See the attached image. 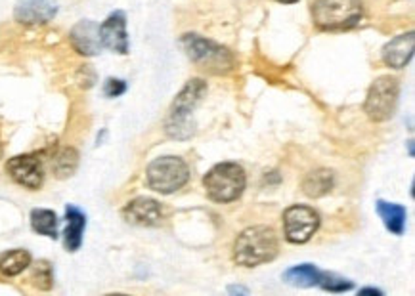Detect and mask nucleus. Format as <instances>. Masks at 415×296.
I'll return each instance as SVG.
<instances>
[{
  "label": "nucleus",
  "instance_id": "bb28decb",
  "mask_svg": "<svg viewBox=\"0 0 415 296\" xmlns=\"http://www.w3.org/2000/svg\"><path fill=\"white\" fill-rule=\"evenodd\" d=\"M278 2H281V4H293L296 0H278Z\"/></svg>",
  "mask_w": 415,
  "mask_h": 296
},
{
  "label": "nucleus",
  "instance_id": "6ab92c4d",
  "mask_svg": "<svg viewBox=\"0 0 415 296\" xmlns=\"http://www.w3.org/2000/svg\"><path fill=\"white\" fill-rule=\"evenodd\" d=\"M31 266V255L24 249L10 250L0 256V273L6 277H14Z\"/></svg>",
  "mask_w": 415,
  "mask_h": 296
},
{
  "label": "nucleus",
  "instance_id": "ddd939ff",
  "mask_svg": "<svg viewBox=\"0 0 415 296\" xmlns=\"http://www.w3.org/2000/svg\"><path fill=\"white\" fill-rule=\"evenodd\" d=\"M69 41L73 48L83 56H96L104 48L100 41V25H96L90 19H83L73 27L69 33Z\"/></svg>",
  "mask_w": 415,
  "mask_h": 296
},
{
  "label": "nucleus",
  "instance_id": "20e7f679",
  "mask_svg": "<svg viewBox=\"0 0 415 296\" xmlns=\"http://www.w3.org/2000/svg\"><path fill=\"white\" fill-rule=\"evenodd\" d=\"M362 14V0H314L312 4V18L321 31L352 29Z\"/></svg>",
  "mask_w": 415,
  "mask_h": 296
},
{
  "label": "nucleus",
  "instance_id": "393cba45",
  "mask_svg": "<svg viewBox=\"0 0 415 296\" xmlns=\"http://www.w3.org/2000/svg\"><path fill=\"white\" fill-rule=\"evenodd\" d=\"M360 295H381V290H377V289H362V290H360Z\"/></svg>",
  "mask_w": 415,
  "mask_h": 296
},
{
  "label": "nucleus",
  "instance_id": "7ed1b4c3",
  "mask_svg": "<svg viewBox=\"0 0 415 296\" xmlns=\"http://www.w3.org/2000/svg\"><path fill=\"white\" fill-rule=\"evenodd\" d=\"M180 44L184 48L186 56L203 71L213 73V75H226L236 66V59L228 48L220 46L205 36L188 33L180 39Z\"/></svg>",
  "mask_w": 415,
  "mask_h": 296
},
{
  "label": "nucleus",
  "instance_id": "f257e3e1",
  "mask_svg": "<svg viewBox=\"0 0 415 296\" xmlns=\"http://www.w3.org/2000/svg\"><path fill=\"white\" fill-rule=\"evenodd\" d=\"M278 255V237L272 228L253 225L237 235L234 243V260L239 266L255 267L274 260Z\"/></svg>",
  "mask_w": 415,
  "mask_h": 296
},
{
  "label": "nucleus",
  "instance_id": "0eeeda50",
  "mask_svg": "<svg viewBox=\"0 0 415 296\" xmlns=\"http://www.w3.org/2000/svg\"><path fill=\"white\" fill-rule=\"evenodd\" d=\"M400 86L394 77H379L368 90L364 111L375 123H385L394 115Z\"/></svg>",
  "mask_w": 415,
  "mask_h": 296
},
{
  "label": "nucleus",
  "instance_id": "2eb2a0df",
  "mask_svg": "<svg viewBox=\"0 0 415 296\" xmlns=\"http://www.w3.org/2000/svg\"><path fill=\"white\" fill-rule=\"evenodd\" d=\"M66 231H64V245L69 252H75V250L81 247L83 243V231L84 225H86V218L84 214L79 210L77 207H67L66 210Z\"/></svg>",
  "mask_w": 415,
  "mask_h": 296
},
{
  "label": "nucleus",
  "instance_id": "a878e982",
  "mask_svg": "<svg viewBox=\"0 0 415 296\" xmlns=\"http://www.w3.org/2000/svg\"><path fill=\"white\" fill-rule=\"evenodd\" d=\"M230 292H244V295H245L247 290H245V289H237V287H230Z\"/></svg>",
  "mask_w": 415,
  "mask_h": 296
},
{
  "label": "nucleus",
  "instance_id": "f03ea898",
  "mask_svg": "<svg viewBox=\"0 0 415 296\" xmlns=\"http://www.w3.org/2000/svg\"><path fill=\"white\" fill-rule=\"evenodd\" d=\"M207 94V84L201 78H191L188 81L184 88L180 90L176 100L172 103L171 111L166 115L165 132L174 140H188L194 134V125H191L190 115L196 111Z\"/></svg>",
  "mask_w": 415,
  "mask_h": 296
},
{
  "label": "nucleus",
  "instance_id": "9b49d317",
  "mask_svg": "<svg viewBox=\"0 0 415 296\" xmlns=\"http://www.w3.org/2000/svg\"><path fill=\"white\" fill-rule=\"evenodd\" d=\"M58 14V0H19L14 16L19 24L41 25L52 21Z\"/></svg>",
  "mask_w": 415,
  "mask_h": 296
},
{
  "label": "nucleus",
  "instance_id": "6e6552de",
  "mask_svg": "<svg viewBox=\"0 0 415 296\" xmlns=\"http://www.w3.org/2000/svg\"><path fill=\"white\" fill-rule=\"evenodd\" d=\"M318 228H320V216L314 208L293 205L284 213V233L289 243H306L312 239Z\"/></svg>",
  "mask_w": 415,
  "mask_h": 296
},
{
  "label": "nucleus",
  "instance_id": "a211bd4d",
  "mask_svg": "<svg viewBox=\"0 0 415 296\" xmlns=\"http://www.w3.org/2000/svg\"><path fill=\"white\" fill-rule=\"evenodd\" d=\"M324 272H320L318 267L312 264H303V266H295L287 270L284 279L293 287H316L320 285Z\"/></svg>",
  "mask_w": 415,
  "mask_h": 296
},
{
  "label": "nucleus",
  "instance_id": "9d476101",
  "mask_svg": "<svg viewBox=\"0 0 415 296\" xmlns=\"http://www.w3.org/2000/svg\"><path fill=\"white\" fill-rule=\"evenodd\" d=\"M123 218L132 225H142V228H151L159 225L163 220V208L155 199L149 197H138L123 208Z\"/></svg>",
  "mask_w": 415,
  "mask_h": 296
},
{
  "label": "nucleus",
  "instance_id": "f3484780",
  "mask_svg": "<svg viewBox=\"0 0 415 296\" xmlns=\"http://www.w3.org/2000/svg\"><path fill=\"white\" fill-rule=\"evenodd\" d=\"M377 213H379L383 224L386 230L392 231L394 235H402L406 228V208L396 203L377 201Z\"/></svg>",
  "mask_w": 415,
  "mask_h": 296
},
{
  "label": "nucleus",
  "instance_id": "423d86ee",
  "mask_svg": "<svg viewBox=\"0 0 415 296\" xmlns=\"http://www.w3.org/2000/svg\"><path fill=\"white\" fill-rule=\"evenodd\" d=\"M146 176H148V185L151 190L161 195H171L188 184L190 168L184 159L166 155V157H159L149 163Z\"/></svg>",
  "mask_w": 415,
  "mask_h": 296
},
{
  "label": "nucleus",
  "instance_id": "5701e85b",
  "mask_svg": "<svg viewBox=\"0 0 415 296\" xmlns=\"http://www.w3.org/2000/svg\"><path fill=\"white\" fill-rule=\"evenodd\" d=\"M33 279L39 289H50L52 287V272H50V264L46 262H39L35 266V273H33Z\"/></svg>",
  "mask_w": 415,
  "mask_h": 296
},
{
  "label": "nucleus",
  "instance_id": "b1692460",
  "mask_svg": "<svg viewBox=\"0 0 415 296\" xmlns=\"http://www.w3.org/2000/svg\"><path fill=\"white\" fill-rule=\"evenodd\" d=\"M125 90H126L125 81H121V78H107L104 92H106V96H109V98H117V96L125 94Z\"/></svg>",
  "mask_w": 415,
  "mask_h": 296
},
{
  "label": "nucleus",
  "instance_id": "dca6fc26",
  "mask_svg": "<svg viewBox=\"0 0 415 296\" xmlns=\"http://www.w3.org/2000/svg\"><path fill=\"white\" fill-rule=\"evenodd\" d=\"M335 184V174L327 168H316V170L309 172L303 180V191L309 197H324L333 190Z\"/></svg>",
  "mask_w": 415,
  "mask_h": 296
},
{
  "label": "nucleus",
  "instance_id": "f8f14e48",
  "mask_svg": "<svg viewBox=\"0 0 415 296\" xmlns=\"http://www.w3.org/2000/svg\"><path fill=\"white\" fill-rule=\"evenodd\" d=\"M101 46L109 48L115 53L129 52V35H126V16L123 12H113L100 25Z\"/></svg>",
  "mask_w": 415,
  "mask_h": 296
},
{
  "label": "nucleus",
  "instance_id": "412c9836",
  "mask_svg": "<svg viewBox=\"0 0 415 296\" xmlns=\"http://www.w3.org/2000/svg\"><path fill=\"white\" fill-rule=\"evenodd\" d=\"M79 166V153L73 148L59 149L52 159V170L56 178H69Z\"/></svg>",
  "mask_w": 415,
  "mask_h": 296
},
{
  "label": "nucleus",
  "instance_id": "4be33fe9",
  "mask_svg": "<svg viewBox=\"0 0 415 296\" xmlns=\"http://www.w3.org/2000/svg\"><path fill=\"white\" fill-rule=\"evenodd\" d=\"M320 287L329 292H344V290L352 289V281L344 277H339L335 273H324V277L320 281Z\"/></svg>",
  "mask_w": 415,
  "mask_h": 296
},
{
  "label": "nucleus",
  "instance_id": "aec40b11",
  "mask_svg": "<svg viewBox=\"0 0 415 296\" xmlns=\"http://www.w3.org/2000/svg\"><path fill=\"white\" fill-rule=\"evenodd\" d=\"M31 228L41 235L56 239L58 237V216L46 208H35L31 213Z\"/></svg>",
  "mask_w": 415,
  "mask_h": 296
},
{
  "label": "nucleus",
  "instance_id": "cd10ccee",
  "mask_svg": "<svg viewBox=\"0 0 415 296\" xmlns=\"http://www.w3.org/2000/svg\"><path fill=\"white\" fill-rule=\"evenodd\" d=\"M0 155H2V148H0Z\"/></svg>",
  "mask_w": 415,
  "mask_h": 296
},
{
  "label": "nucleus",
  "instance_id": "39448f33",
  "mask_svg": "<svg viewBox=\"0 0 415 296\" xmlns=\"http://www.w3.org/2000/svg\"><path fill=\"white\" fill-rule=\"evenodd\" d=\"M247 184L245 170L237 163H220L207 172L203 185L214 203H231L241 197Z\"/></svg>",
  "mask_w": 415,
  "mask_h": 296
},
{
  "label": "nucleus",
  "instance_id": "1a4fd4ad",
  "mask_svg": "<svg viewBox=\"0 0 415 296\" xmlns=\"http://www.w3.org/2000/svg\"><path fill=\"white\" fill-rule=\"evenodd\" d=\"M6 172L14 182L27 190H39L44 180V168L39 155H18L6 163Z\"/></svg>",
  "mask_w": 415,
  "mask_h": 296
},
{
  "label": "nucleus",
  "instance_id": "4468645a",
  "mask_svg": "<svg viewBox=\"0 0 415 296\" xmlns=\"http://www.w3.org/2000/svg\"><path fill=\"white\" fill-rule=\"evenodd\" d=\"M414 33H404L392 39L385 48H383V61L392 69H402L409 63V59L414 58Z\"/></svg>",
  "mask_w": 415,
  "mask_h": 296
}]
</instances>
